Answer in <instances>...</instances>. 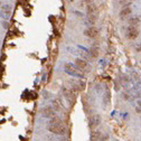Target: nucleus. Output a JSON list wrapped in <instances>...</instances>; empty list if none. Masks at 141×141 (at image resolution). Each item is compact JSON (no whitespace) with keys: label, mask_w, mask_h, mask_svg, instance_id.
I'll use <instances>...</instances> for the list:
<instances>
[{"label":"nucleus","mask_w":141,"mask_h":141,"mask_svg":"<svg viewBox=\"0 0 141 141\" xmlns=\"http://www.w3.org/2000/svg\"><path fill=\"white\" fill-rule=\"evenodd\" d=\"M101 122H102V118L100 114H94L89 118V126L91 129H95L101 124Z\"/></svg>","instance_id":"3"},{"label":"nucleus","mask_w":141,"mask_h":141,"mask_svg":"<svg viewBox=\"0 0 141 141\" xmlns=\"http://www.w3.org/2000/svg\"><path fill=\"white\" fill-rule=\"evenodd\" d=\"M101 137H102V132L101 131H93L91 133V137H90V141H100Z\"/></svg>","instance_id":"12"},{"label":"nucleus","mask_w":141,"mask_h":141,"mask_svg":"<svg viewBox=\"0 0 141 141\" xmlns=\"http://www.w3.org/2000/svg\"><path fill=\"white\" fill-rule=\"evenodd\" d=\"M1 11L5 13V15H4V16H5V18H8V17L10 16L11 7H10L9 5H4V6H2V7H1Z\"/></svg>","instance_id":"14"},{"label":"nucleus","mask_w":141,"mask_h":141,"mask_svg":"<svg viewBox=\"0 0 141 141\" xmlns=\"http://www.w3.org/2000/svg\"><path fill=\"white\" fill-rule=\"evenodd\" d=\"M63 94H64V96L66 97V100L68 101L70 104H73V103L75 102V93L73 92L70 89L63 87Z\"/></svg>","instance_id":"8"},{"label":"nucleus","mask_w":141,"mask_h":141,"mask_svg":"<svg viewBox=\"0 0 141 141\" xmlns=\"http://www.w3.org/2000/svg\"><path fill=\"white\" fill-rule=\"evenodd\" d=\"M136 50H137V52H141V44L137 45V46H136Z\"/></svg>","instance_id":"18"},{"label":"nucleus","mask_w":141,"mask_h":141,"mask_svg":"<svg viewBox=\"0 0 141 141\" xmlns=\"http://www.w3.org/2000/svg\"><path fill=\"white\" fill-rule=\"evenodd\" d=\"M52 106H53V109H54L56 112H61L62 109H63V104H62V102L60 100H53Z\"/></svg>","instance_id":"11"},{"label":"nucleus","mask_w":141,"mask_h":141,"mask_svg":"<svg viewBox=\"0 0 141 141\" xmlns=\"http://www.w3.org/2000/svg\"><path fill=\"white\" fill-rule=\"evenodd\" d=\"M75 65L80 68L82 72H90V69H91V66H90V64L87 63L85 60H83V58H76L75 60Z\"/></svg>","instance_id":"4"},{"label":"nucleus","mask_w":141,"mask_h":141,"mask_svg":"<svg viewBox=\"0 0 141 141\" xmlns=\"http://www.w3.org/2000/svg\"><path fill=\"white\" fill-rule=\"evenodd\" d=\"M87 15H97V7L94 4H90L86 6Z\"/></svg>","instance_id":"10"},{"label":"nucleus","mask_w":141,"mask_h":141,"mask_svg":"<svg viewBox=\"0 0 141 141\" xmlns=\"http://www.w3.org/2000/svg\"><path fill=\"white\" fill-rule=\"evenodd\" d=\"M87 20H89V22L93 26L97 20V15H87Z\"/></svg>","instance_id":"16"},{"label":"nucleus","mask_w":141,"mask_h":141,"mask_svg":"<svg viewBox=\"0 0 141 141\" xmlns=\"http://www.w3.org/2000/svg\"><path fill=\"white\" fill-rule=\"evenodd\" d=\"M47 130L50 133L56 134V136H65L66 134V128L63 124V121L60 117H54L48 121V125H47Z\"/></svg>","instance_id":"1"},{"label":"nucleus","mask_w":141,"mask_h":141,"mask_svg":"<svg viewBox=\"0 0 141 141\" xmlns=\"http://www.w3.org/2000/svg\"><path fill=\"white\" fill-rule=\"evenodd\" d=\"M84 2H86L87 5H90V4H93V0H83Z\"/></svg>","instance_id":"19"},{"label":"nucleus","mask_w":141,"mask_h":141,"mask_svg":"<svg viewBox=\"0 0 141 141\" xmlns=\"http://www.w3.org/2000/svg\"><path fill=\"white\" fill-rule=\"evenodd\" d=\"M83 35L86 36L89 38H96L98 35V29L95 26H91L89 28H86L85 30L83 32Z\"/></svg>","instance_id":"6"},{"label":"nucleus","mask_w":141,"mask_h":141,"mask_svg":"<svg viewBox=\"0 0 141 141\" xmlns=\"http://www.w3.org/2000/svg\"><path fill=\"white\" fill-rule=\"evenodd\" d=\"M2 24H4V27L5 28H8V22H2Z\"/></svg>","instance_id":"20"},{"label":"nucleus","mask_w":141,"mask_h":141,"mask_svg":"<svg viewBox=\"0 0 141 141\" xmlns=\"http://www.w3.org/2000/svg\"><path fill=\"white\" fill-rule=\"evenodd\" d=\"M139 36V29L136 26H129L126 28V38L128 39H136Z\"/></svg>","instance_id":"7"},{"label":"nucleus","mask_w":141,"mask_h":141,"mask_svg":"<svg viewBox=\"0 0 141 141\" xmlns=\"http://www.w3.org/2000/svg\"><path fill=\"white\" fill-rule=\"evenodd\" d=\"M40 112H41V115L45 117V118H49V119H52V118L56 117V111L53 109V106H49V105L44 106Z\"/></svg>","instance_id":"5"},{"label":"nucleus","mask_w":141,"mask_h":141,"mask_svg":"<svg viewBox=\"0 0 141 141\" xmlns=\"http://www.w3.org/2000/svg\"><path fill=\"white\" fill-rule=\"evenodd\" d=\"M136 111L138 112V113H141V102H139V105L136 108Z\"/></svg>","instance_id":"17"},{"label":"nucleus","mask_w":141,"mask_h":141,"mask_svg":"<svg viewBox=\"0 0 141 141\" xmlns=\"http://www.w3.org/2000/svg\"><path fill=\"white\" fill-rule=\"evenodd\" d=\"M130 13H131V8L125 7V8H123V9L120 11V17H121V18H124V17L130 15Z\"/></svg>","instance_id":"15"},{"label":"nucleus","mask_w":141,"mask_h":141,"mask_svg":"<svg viewBox=\"0 0 141 141\" xmlns=\"http://www.w3.org/2000/svg\"><path fill=\"white\" fill-rule=\"evenodd\" d=\"M140 21H141V18L139 16H133V17L129 18V25H130V26H137Z\"/></svg>","instance_id":"13"},{"label":"nucleus","mask_w":141,"mask_h":141,"mask_svg":"<svg viewBox=\"0 0 141 141\" xmlns=\"http://www.w3.org/2000/svg\"><path fill=\"white\" fill-rule=\"evenodd\" d=\"M98 54H100V50H98V47L96 45L92 46L91 48L89 49V55L91 56L92 58H97L98 57Z\"/></svg>","instance_id":"9"},{"label":"nucleus","mask_w":141,"mask_h":141,"mask_svg":"<svg viewBox=\"0 0 141 141\" xmlns=\"http://www.w3.org/2000/svg\"><path fill=\"white\" fill-rule=\"evenodd\" d=\"M69 1H74V0H69Z\"/></svg>","instance_id":"21"},{"label":"nucleus","mask_w":141,"mask_h":141,"mask_svg":"<svg viewBox=\"0 0 141 141\" xmlns=\"http://www.w3.org/2000/svg\"><path fill=\"white\" fill-rule=\"evenodd\" d=\"M64 69L65 72L67 73L68 75L70 76H74V77H77V78H84V73L78 68L75 64H72V63H66L64 65Z\"/></svg>","instance_id":"2"}]
</instances>
